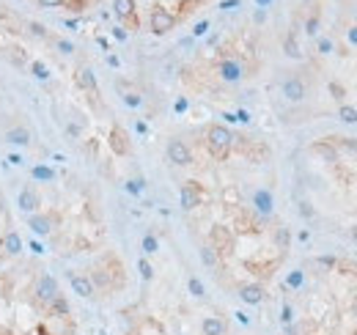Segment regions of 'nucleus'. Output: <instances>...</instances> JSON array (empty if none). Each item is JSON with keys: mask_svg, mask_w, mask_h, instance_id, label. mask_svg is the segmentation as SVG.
Listing matches in <instances>:
<instances>
[{"mask_svg": "<svg viewBox=\"0 0 357 335\" xmlns=\"http://www.w3.org/2000/svg\"><path fill=\"white\" fill-rule=\"evenodd\" d=\"M19 209H22V212H33L36 214V209H39V195H36V190L33 187H25L22 193H19Z\"/></svg>", "mask_w": 357, "mask_h": 335, "instance_id": "obj_9", "label": "nucleus"}, {"mask_svg": "<svg viewBox=\"0 0 357 335\" xmlns=\"http://www.w3.org/2000/svg\"><path fill=\"white\" fill-rule=\"evenodd\" d=\"M55 47L61 50L63 55H72V53H75V44H72V41H63V39H61V41H55Z\"/></svg>", "mask_w": 357, "mask_h": 335, "instance_id": "obj_26", "label": "nucleus"}, {"mask_svg": "<svg viewBox=\"0 0 357 335\" xmlns=\"http://www.w3.org/2000/svg\"><path fill=\"white\" fill-rule=\"evenodd\" d=\"M31 250H33V253H44V247H41L39 242H33V245H31Z\"/></svg>", "mask_w": 357, "mask_h": 335, "instance_id": "obj_41", "label": "nucleus"}, {"mask_svg": "<svg viewBox=\"0 0 357 335\" xmlns=\"http://www.w3.org/2000/svg\"><path fill=\"white\" fill-rule=\"evenodd\" d=\"M113 149L118 151V154H127V140H124V132L118 127L113 129Z\"/></svg>", "mask_w": 357, "mask_h": 335, "instance_id": "obj_18", "label": "nucleus"}, {"mask_svg": "<svg viewBox=\"0 0 357 335\" xmlns=\"http://www.w3.org/2000/svg\"><path fill=\"white\" fill-rule=\"evenodd\" d=\"M69 283H72V289H75V294H80V297H93V283H91V278L72 272L69 275Z\"/></svg>", "mask_w": 357, "mask_h": 335, "instance_id": "obj_6", "label": "nucleus"}, {"mask_svg": "<svg viewBox=\"0 0 357 335\" xmlns=\"http://www.w3.org/2000/svg\"><path fill=\"white\" fill-rule=\"evenodd\" d=\"M220 75H223V80H231V83H234V80L242 77V66H239L236 61H223L220 63Z\"/></svg>", "mask_w": 357, "mask_h": 335, "instance_id": "obj_13", "label": "nucleus"}, {"mask_svg": "<svg viewBox=\"0 0 357 335\" xmlns=\"http://www.w3.org/2000/svg\"><path fill=\"white\" fill-rule=\"evenodd\" d=\"M33 179H41V181H53V179H55V173L50 171V167H44V165H36V167H33Z\"/></svg>", "mask_w": 357, "mask_h": 335, "instance_id": "obj_20", "label": "nucleus"}, {"mask_svg": "<svg viewBox=\"0 0 357 335\" xmlns=\"http://www.w3.org/2000/svg\"><path fill=\"white\" fill-rule=\"evenodd\" d=\"M349 41H352V44H357V28H352V31H349Z\"/></svg>", "mask_w": 357, "mask_h": 335, "instance_id": "obj_39", "label": "nucleus"}, {"mask_svg": "<svg viewBox=\"0 0 357 335\" xmlns=\"http://www.w3.org/2000/svg\"><path fill=\"white\" fill-rule=\"evenodd\" d=\"M31 228L41 236L50 234V231H53V217L50 214H31Z\"/></svg>", "mask_w": 357, "mask_h": 335, "instance_id": "obj_10", "label": "nucleus"}, {"mask_svg": "<svg viewBox=\"0 0 357 335\" xmlns=\"http://www.w3.org/2000/svg\"><path fill=\"white\" fill-rule=\"evenodd\" d=\"M127 190L137 195V193H140V190H143V181H129V184H127Z\"/></svg>", "mask_w": 357, "mask_h": 335, "instance_id": "obj_31", "label": "nucleus"}, {"mask_svg": "<svg viewBox=\"0 0 357 335\" xmlns=\"http://www.w3.org/2000/svg\"><path fill=\"white\" fill-rule=\"evenodd\" d=\"M206 143H209V149H212V154L223 159L231 151V146H234V135H231V129L215 124V127H209V132H206Z\"/></svg>", "mask_w": 357, "mask_h": 335, "instance_id": "obj_1", "label": "nucleus"}, {"mask_svg": "<svg viewBox=\"0 0 357 335\" xmlns=\"http://www.w3.org/2000/svg\"><path fill=\"white\" fill-rule=\"evenodd\" d=\"M256 209L258 212H269V209H272V198H269V193L267 190H261V193H256Z\"/></svg>", "mask_w": 357, "mask_h": 335, "instance_id": "obj_17", "label": "nucleus"}, {"mask_svg": "<svg viewBox=\"0 0 357 335\" xmlns=\"http://www.w3.org/2000/svg\"><path fill=\"white\" fill-rule=\"evenodd\" d=\"M168 159H171L173 165H190L193 162V151L187 149L181 140H171L168 143Z\"/></svg>", "mask_w": 357, "mask_h": 335, "instance_id": "obj_4", "label": "nucleus"}, {"mask_svg": "<svg viewBox=\"0 0 357 335\" xmlns=\"http://www.w3.org/2000/svg\"><path fill=\"white\" fill-rule=\"evenodd\" d=\"M9 162H11V165H22V157L14 154V157H9Z\"/></svg>", "mask_w": 357, "mask_h": 335, "instance_id": "obj_40", "label": "nucleus"}, {"mask_svg": "<svg viewBox=\"0 0 357 335\" xmlns=\"http://www.w3.org/2000/svg\"><path fill=\"white\" fill-rule=\"evenodd\" d=\"M113 36L118 41H124V39H127V31H124V28H113Z\"/></svg>", "mask_w": 357, "mask_h": 335, "instance_id": "obj_35", "label": "nucleus"}, {"mask_svg": "<svg viewBox=\"0 0 357 335\" xmlns=\"http://www.w3.org/2000/svg\"><path fill=\"white\" fill-rule=\"evenodd\" d=\"M137 269H140V275H143V280H151V275H154V269H151V264L146 258H140V264H137Z\"/></svg>", "mask_w": 357, "mask_h": 335, "instance_id": "obj_24", "label": "nucleus"}, {"mask_svg": "<svg viewBox=\"0 0 357 335\" xmlns=\"http://www.w3.org/2000/svg\"><path fill=\"white\" fill-rule=\"evenodd\" d=\"M225 322L220 316H209V319H203V335H225Z\"/></svg>", "mask_w": 357, "mask_h": 335, "instance_id": "obj_11", "label": "nucleus"}, {"mask_svg": "<svg viewBox=\"0 0 357 335\" xmlns=\"http://www.w3.org/2000/svg\"><path fill=\"white\" fill-rule=\"evenodd\" d=\"M201 201V190L195 187V181H187L184 187H181V206L184 209H195Z\"/></svg>", "mask_w": 357, "mask_h": 335, "instance_id": "obj_7", "label": "nucleus"}, {"mask_svg": "<svg viewBox=\"0 0 357 335\" xmlns=\"http://www.w3.org/2000/svg\"><path fill=\"white\" fill-rule=\"evenodd\" d=\"M316 151H322V154H324L327 159H335V151L330 149V146H316Z\"/></svg>", "mask_w": 357, "mask_h": 335, "instance_id": "obj_30", "label": "nucleus"}, {"mask_svg": "<svg viewBox=\"0 0 357 335\" xmlns=\"http://www.w3.org/2000/svg\"><path fill=\"white\" fill-rule=\"evenodd\" d=\"M143 253H157V239L154 236H143Z\"/></svg>", "mask_w": 357, "mask_h": 335, "instance_id": "obj_25", "label": "nucleus"}, {"mask_svg": "<svg viewBox=\"0 0 357 335\" xmlns=\"http://www.w3.org/2000/svg\"><path fill=\"white\" fill-rule=\"evenodd\" d=\"M319 53H322V55L332 53V41L330 39H319Z\"/></svg>", "mask_w": 357, "mask_h": 335, "instance_id": "obj_28", "label": "nucleus"}, {"mask_svg": "<svg viewBox=\"0 0 357 335\" xmlns=\"http://www.w3.org/2000/svg\"><path fill=\"white\" fill-rule=\"evenodd\" d=\"M190 291H193L195 297H203V283L198 278H190Z\"/></svg>", "mask_w": 357, "mask_h": 335, "instance_id": "obj_27", "label": "nucleus"}, {"mask_svg": "<svg viewBox=\"0 0 357 335\" xmlns=\"http://www.w3.org/2000/svg\"><path fill=\"white\" fill-rule=\"evenodd\" d=\"M206 28H209V22H198V28H195V36L206 33Z\"/></svg>", "mask_w": 357, "mask_h": 335, "instance_id": "obj_38", "label": "nucleus"}, {"mask_svg": "<svg viewBox=\"0 0 357 335\" xmlns=\"http://www.w3.org/2000/svg\"><path fill=\"white\" fill-rule=\"evenodd\" d=\"M77 83H80V88L97 93V77H93L91 69H80V71H77Z\"/></svg>", "mask_w": 357, "mask_h": 335, "instance_id": "obj_14", "label": "nucleus"}, {"mask_svg": "<svg viewBox=\"0 0 357 335\" xmlns=\"http://www.w3.org/2000/svg\"><path fill=\"white\" fill-rule=\"evenodd\" d=\"M124 102H127L129 107H137V105H140V99H137V93H127V97H124Z\"/></svg>", "mask_w": 357, "mask_h": 335, "instance_id": "obj_29", "label": "nucleus"}, {"mask_svg": "<svg viewBox=\"0 0 357 335\" xmlns=\"http://www.w3.org/2000/svg\"><path fill=\"white\" fill-rule=\"evenodd\" d=\"M173 25H176V17H173L168 9H154L151 11V31H154L157 36L173 31Z\"/></svg>", "mask_w": 357, "mask_h": 335, "instance_id": "obj_3", "label": "nucleus"}, {"mask_svg": "<svg viewBox=\"0 0 357 335\" xmlns=\"http://www.w3.org/2000/svg\"><path fill=\"white\" fill-rule=\"evenodd\" d=\"M58 297H61V291H58V283L55 278H50V275H44V278H39V283H36V300H39L41 305H53Z\"/></svg>", "mask_w": 357, "mask_h": 335, "instance_id": "obj_2", "label": "nucleus"}, {"mask_svg": "<svg viewBox=\"0 0 357 335\" xmlns=\"http://www.w3.org/2000/svg\"><path fill=\"white\" fill-rule=\"evenodd\" d=\"M3 250L11 253V256H17V253L22 250V239H19V234H6L3 236Z\"/></svg>", "mask_w": 357, "mask_h": 335, "instance_id": "obj_16", "label": "nucleus"}, {"mask_svg": "<svg viewBox=\"0 0 357 335\" xmlns=\"http://www.w3.org/2000/svg\"><path fill=\"white\" fill-rule=\"evenodd\" d=\"M330 88H332V93H335V99H341V97H344V88H341V85H338V83H332V85H330Z\"/></svg>", "mask_w": 357, "mask_h": 335, "instance_id": "obj_36", "label": "nucleus"}, {"mask_svg": "<svg viewBox=\"0 0 357 335\" xmlns=\"http://www.w3.org/2000/svg\"><path fill=\"white\" fill-rule=\"evenodd\" d=\"M338 115H341V121H346V124H357V110H354V107H349V105L341 107Z\"/></svg>", "mask_w": 357, "mask_h": 335, "instance_id": "obj_21", "label": "nucleus"}, {"mask_svg": "<svg viewBox=\"0 0 357 335\" xmlns=\"http://www.w3.org/2000/svg\"><path fill=\"white\" fill-rule=\"evenodd\" d=\"M201 258H203V264L206 267H217V253H215V247H201Z\"/></svg>", "mask_w": 357, "mask_h": 335, "instance_id": "obj_19", "label": "nucleus"}, {"mask_svg": "<svg viewBox=\"0 0 357 335\" xmlns=\"http://www.w3.org/2000/svg\"><path fill=\"white\" fill-rule=\"evenodd\" d=\"M31 33H33V36H39V39H41V36H47V31H44V28H41L39 22H33V25H31Z\"/></svg>", "mask_w": 357, "mask_h": 335, "instance_id": "obj_33", "label": "nucleus"}, {"mask_svg": "<svg viewBox=\"0 0 357 335\" xmlns=\"http://www.w3.org/2000/svg\"><path fill=\"white\" fill-rule=\"evenodd\" d=\"M31 71H33L39 80H47V77H50V75H47V66H44L41 61H33V63H31Z\"/></svg>", "mask_w": 357, "mask_h": 335, "instance_id": "obj_23", "label": "nucleus"}, {"mask_svg": "<svg viewBox=\"0 0 357 335\" xmlns=\"http://www.w3.org/2000/svg\"><path fill=\"white\" fill-rule=\"evenodd\" d=\"M239 297H242V302H247V305H258L264 300V289L256 286V283H247V286L239 289Z\"/></svg>", "mask_w": 357, "mask_h": 335, "instance_id": "obj_8", "label": "nucleus"}, {"mask_svg": "<svg viewBox=\"0 0 357 335\" xmlns=\"http://www.w3.org/2000/svg\"><path fill=\"white\" fill-rule=\"evenodd\" d=\"M354 316H357V302H354Z\"/></svg>", "mask_w": 357, "mask_h": 335, "instance_id": "obj_43", "label": "nucleus"}, {"mask_svg": "<svg viewBox=\"0 0 357 335\" xmlns=\"http://www.w3.org/2000/svg\"><path fill=\"white\" fill-rule=\"evenodd\" d=\"M300 280H302V275H300V272H297V275H291V278H289L291 286H300Z\"/></svg>", "mask_w": 357, "mask_h": 335, "instance_id": "obj_37", "label": "nucleus"}, {"mask_svg": "<svg viewBox=\"0 0 357 335\" xmlns=\"http://www.w3.org/2000/svg\"><path fill=\"white\" fill-rule=\"evenodd\" d=\"M6 140L14 143V146H28V143H31V132H28L25 127H14V129L6 132Z\"/></svg>", "mask_w": 357, "mask_h": 335, "instance_id": "obj_12", "label": "nucleus"}, {"mask_svg": "<svg viewBox=\"0 0 357 335\" xmlns=\"http://www.w3.org/2000/svg\"><path fill=\"white\" fill-rule=\"evenodd\" d=\"M41 6H44V9H55V6H61L63 0H39Z\"/></svg>", "mask_w": 357, "mask_h": 335, "instance_id": "obj_34", "label": "nucleus"}, {"mask_svg": "<svg viewBox=\"0 0 357 335\" xmlns=\"http://www.w3.org/2000/svg\"><path fill=\"white\" fill-rule=\"evenodd\" d=\"M283 47H286V55H289V58H300V47H297L294 36H289V39H286V44H283Z\"/></svg>", "mask_w": 357, "mask_h": 335, "instance_id": "obj_22", "label": "nucleus"}, {"mask_svg": "<svg viewBox=\"0 0 357 335\" xmlns=\"http://www.w3.org/2000/svg\"><path fill=\"white\" fill-rule=\"evenodd\" d=\"M113 11H115V17L129 19V17L135 14V0H115V3H113Z\"/></svg>", "mask_w": 357, "mask_h": 335, "instance_id": "obj_15", "label": "nucleus"}, {"mask_svg": "<svg viewBox=\"0 0 357 335\" xmlns=\"http://www.w3.org/2000/svg\"><path fill=\"white\" fill-rule=\"evenodd\" d=\"M352 234H354V239H357V225H354V228H352Z\"/></svg>", "mask_w": 357, "mask_h": 335, "instance_id": "obj_42", "label": "nucleus"}, {"mask_svg": "<svg viewBox=\"0 0 357 335\" xmlns=\"http://www.w3.org/2000/svg\"><path fill=\"white\" fill-rule=\"evenodd\" d=\"M305 28H308V33L313 36V33H316V28H319V17H311V19H308V25H305Z\"/></svg>", "mask_w": 357, "mask_h": 335, "instance_id": "obj_32", "label": "nucleus"}, {"mask_svg": "<svg viewBox=\"0 0 357 335\" xmlns=\"http://www.w3.org/2000/svg\"><path fill=\"white\" fill-rule=\"evenodd\" d=\"M283 97L289 102H302L305 99V83L297 77H289L286 83H283Z\"/></svg>", "mask_w": 357, "mask_h": 335, "instance_id": "obj_5", "label": "nucleus"}]
</instances>
